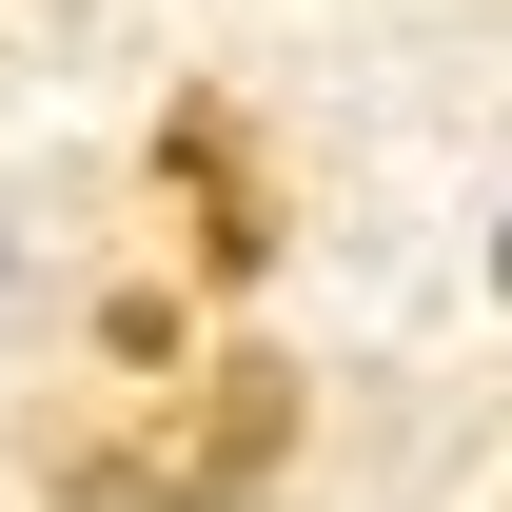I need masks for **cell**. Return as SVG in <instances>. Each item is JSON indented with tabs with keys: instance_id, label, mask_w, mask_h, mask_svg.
<instances>
[{
	"instance_id": "cell-1",
	"label": "cell",
	"mask_w": 512,
	"mask_h": 512,
	"mask_svg": "<svg viewBox=\"0 0 512 512\" xmlns=\"http://www.w3.org/2000/svg\"><path fill=\"white\" fill-rule=\"evenodd\" d=\"M256 473H276V375H237V394H217V434H197L138 512H256Z\"/></svg>"
},
{
	"instance_id": "cell-2",
	"label": "cell",
	"mask_w": 512,
	"mask_h": 512,
	"mask_svg": "<svg viewBox=\"0 0 512 512\" xmlns=\"http://www.w3.org/2000/svg\"><path fill=\"white\" fill-rule=\"evenodd\" d=\"M493 276H512V237H493Z\"/></svg>"
}]
</instances>
